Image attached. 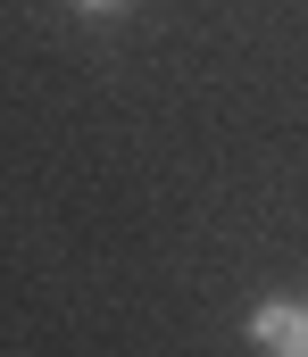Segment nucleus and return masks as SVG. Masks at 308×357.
<instances>
[{
    "label": "nucleus",
    "mask_w": 308,
    "mask_h": 357,
    "mask_svg": "<svg viewBox=\"0 0 308 357\" xmlns=\"http://www.w3.org/2000/svg\"><path fill=\"white\" fill-rule=\"evenodd\" d=\"M242 333H250L258 357H308V299H292V291L258 299V307L242 316Z\"/></svg>",
    "instance_id": "nucleus-1"
},
{
    "label": "nucleus",
    "mask_w": 308,
    "mask_h": 357,
    "mask_svg": "<svg viewBox=\"0 0 308 357\" xmlns=\"http://www.w3.org/2000/svg\"><path fill=\"white\" fill-rule=\"evenodd\" d=\"M84 17H117V8H133V0H75Z\"/></svg>",
    "instance_id": "nucleus-2"
}]
</instances>
